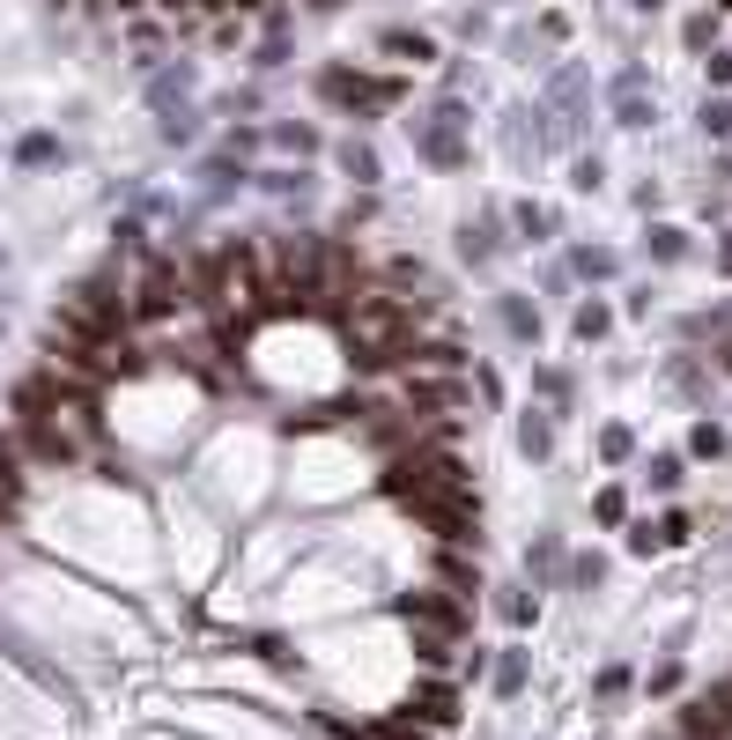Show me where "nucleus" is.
Returning <instances> with one entry per match:
<instances>
[{
  "label": "nucleus",
  "instance_id": "f257e3e1",
  "mask_svg": "<svg viewBox=\"0 0 732 740\" xmlns=\"http://www.w3.org/2000/svg\"><path fill=\"white\" fill-rule=\"evenodd\" d=\"M407 333H414V304H407V296H385V289H363V296H356L348 341H356V356H363L370 370L407 356Z\"/></svg>",
  "mask_w": 732,
  "mask_h": 740
},
{
  "label": "nucleus",
  "instance_id": "f03ea898",
  "mask_svg": "<svg viewBox=\"0 0 732 740\" xmlns=\"http://www.w3.org/2000/svg\"><path fill=\"white\" fill-rule=\"evenodd\" d=\"M185 304V275L170 267V259H149V275H141V296H133V319H170Z\"/></svg>",
  "mask_w": 732,
  "mask_h": 740
},
{
  "label": "nucleus",
  "instance_id": "7ed1b4c3",
  "mask_svg": "<svg viewBox=\"0 0 732 740\" xmlns=\"http://www.w3.org/2000/svg\"><path fill=\"white\" fill-rule=\"evenodd\" d=\"M400 615L414 622V629H437V637H459V629H466V608H459V600H445V592H407Z\"/></svg>",
  "mask_w": 732,
  "mask_h": 740
},
{
  "label": "nucleus",
  "instance_id": "20e7f679",
  "mask_svg": "<svg viewBox=\"0 0 732 740\" xmlns=\"http://www.w3.org/2000/svg\"><path fill=\"white\" fill-rule=\"evenodd\" d=\"M681 733H689V740H732V681H718L703 703H689Z\"/></svg>",
  "mask_w": 732,
  "mask_h": 740
},
{
  "label": "nucleus",
  "instance_id": "39448f33",
  "mask_svg": "<svg viewBox=\"0 0 732 740\" xmlns=\"http://www.w3.org/2000/svg\"><path fill=\"white\" fill-rule=\"evenodd\" d=\"M60 400H67L60 370H30V378L15 385V422H44V414H60Z\"/></svg>",
  "mask_w": 732,
  "mask_h": 740
},
{
  "label": "nucleus",
  "instance_id": "423d86ee",
  "mask_svg": "<svg viewBox=\"0 0 732 740\" xmlns=\"http://www.w3.org/2000/svg\"><path fill=\"white\" fill-rule=\"evenodd\" d=\"M422 156H429V164H459V112H451V104L422 126Z\"/></svg>",
  "mask_w": 732,
  "mask_h": 740
},
{
  "label": "nucleus",
  "instance_id": "0eeeda50",
  "mask_svg": "<svg viewBox=\"0 0 732 740\" xmlns=\"http://www.w3.org/2000/svg\"><path fill=\"white\" fill-rule=\"evenodd\" d=\"M414 718H422V726H451V718H459V697H451L445 681H429V689L414 697Z\"/></svg>",
  "mask_w": 732,
  "mask_h": 740
},
{
  "label": "nucleus",
  "instance_id": "6e6552de",
  "mask_svg": "<svg viewBox=\"0 0 732 740\" xmlns=\"http://www.w3.org/2000/svg\"><path fill=\"white\" fill-rule=\"evenodd\" d=\"M459 378H407V408H451Z\"/></svg>",
  "mask_w": 732,
  "mask_h": 740
},
{
  "label": "nucleus",
  "instance_id": "1a4fd4ad",
  "mask_svg": "<svg viewBox=\"0 0 732 740\" xmlns=\"http://www.w3.org/2000/svg\"><path fill=\"white\" fill-rule=\"evenodd\" d=\"M437 726H422V718H385V726H370V740H429Z\"/></svg>",
  "mask_w": 732,
  "mask_h": 740
},
{
  "label": "nucleus",
  "instance_id": "9d476101",
  "mask_svg": "<svg viewBox=\"0 0 732 740\" xmlns=\"http://www.w3.org/2000/svg\"><path fill=\"white\" fill-rule=\"evenodd\" d=\"M518 445H526L532 459H540L548 445H555V430H548V414H526V422H518Z\"/></svg>",
  "mask_w": 732,
  "mask_h": 740
},
{
  "label": "nucleus",
  "instance_id": "9b49d317",
  "mask_svg": "<svg viewBox=\"0 0 732 740\" xmlns=\"http://www.w3.org/2000/svg\"><path fill=\"white\" fill-rule=\"evenodd\" d=\"M414 652H422V666H451V637L422 629V637H414Z\"/></svg>",
  "mask_w": 732,
  "mask_h": 740
},
{
  "label": "nucleus",
  "instance_id": "f8f14e48",
  "mask_svg": "<svg viewBox=\"0 0 732 740\" xmlns=\"http://www.w3.org/2000/svg\"><path fill=\"white\" fill-rule=\"evenodd\" d=\"M385 52H393V60H429V38H414V30H393V38H385Z\"/></svg>",
  "mask_w": 732,
  "mask_h": 740
},
{
  "label": "nucleus",
  "instance_id": "ddd939ff",
  "mask_svg": "<svg viewBox=\"0 0 732 740\" xmlns=\"http://www.w3.org/2000/svg\"><path fill=\"white\" fill-rule=\"evenodd\" d=\"M496 689H503V697H518V689H526V659H518V652L496 666Z\"/></svg>",
  "mask_w": 732,
  "mask_h": 740
},
{
  "label": "nucleus",
  "instance_id": "4468645a",
  "mask_svg": "<svg viewBox=\"0 0 732 740\" xmlns=\"http://www.w3.org/2000/svg\"><path fill=\"white\" fill-rule=\"evenodd\" d=\"M689 445L710 459V452H725V430H718V422H695V437H689Z\"/></svg>",
  "mask_w": 732,
  "mask_h": 740
},
{
  "label": "nucleus",
  "instance_id": "2eb2a0df",
  "mask_svg": "<svg viewBox=\"0 0 732 740\" xmlns=\"http://www.w3.org/2000/svg\"><path fill=\"white\" fill-rule=\"evenodd\" d=\"M681 540H689V519H681V511H673V519H658V548H681Z\"/></svg>",
  "mask_w": 732,
  "mask_h": 740
},
{
  "label": "nucleus",
  "instance_id": "dca6fc26",
  "mask_svg": "<svg viewBox=\"0 0 732 740\" xmlns=\"http://www.w3.org/2000/svg\"><path fill=\"white\" fill-rule=\"evenodd\" d=\"M651 252L658 259H681V230H651Z\"/></svg>",
  "mask_w": 732,
  "mask_h": 740
},
{
  "label": "nucleus",
  "instance_id": "f3484780",
  "mask_svg": "<svg viewBox=\"0 0 732 740\" xmlns=\"http://www.w3.org/2000/svg\"><path fill=\"white\" fill-rule=\"evenodd\" d=\"M577 333H585V341H592V333H607V311H600V304H585V311H577Z\"/></svg>",
  "mask_w": 732,
  "mask_h": 740
},
{
  "label": "nucleus",
  "instance_id": "a211bd4d",
  "mask_svg": "<svg viewBox=\"0 0 732 740\" xmlns=\"http://www.w3.org/2000/svg\"><path fill=\"white\" fill-rule=\"evenodd\" d=\"M600 452H607V459H629V430H600Z\"/></svg>",
  "mask_w": 732,
  "mask_h": 740
},
{
  "label": "nucleus",
  "instance_id": "6ab92c4d",
  "mask_svg": "<svg viewBox=\"0 0 732 740\" xmlns=\"http://www.w3.org/2000/svg\"><path fill=\"white\" fill-rule=\"evenodd\" d=\"M0 489H23V474H15V445H0Z\"/></svg>",
  "mask_w": 732,
  "mask_h": 740
},
{
  "label": "nucleus",
  "instance_id": "aec40b11",
  "mask_svg": "<svg viewBox=\"0 0 732 740\" xmlns=\"http://www.w3.org/2000/svg\"><path fill=\"white\" fill-rule=\"evenodd\" d=\"M0 519H15V489H0Z\"/></svg>",
  "mask_w": 732,
  "mask_h": 740
},
{
  "label": "nucleus",
  "instance_id": "412c9836",
  "mask_svg": "<svg viewBox=\"0 0 732 740\" xmlns=\"http://www.w3.org/2000/svg\"><path fill=\"white\" fill-rule=\"evenodd\" d=\"M629 8H658V0H629Z\"/></svg>",
  "mask_w": 732,
  "mask_h": 740
},
{
  "label": "nucleus",
  "instance_id": "4be33fe9",
  "mask_svg": "<svg viewBox=\"0 0 732 740\" xmlns=\"http://www.w3.org/2000/svg\"><path fill=\"white\" fill-rule=\"evenodd\" d=\"M230 8H259V0H230Z\"/></svg>",
  "mask_w": 732,
  "mask_h": 740
},
{
  "label": "nucleus",
  "instance_id": "5701e85b",
  "mask_svg": "<svg viewBox=\"0 0 732 740\" xmlns=\"http://www.w3.org/2000/svg\"><path fill=\"white\" fill-rule=\"evenodd\" d=\"M119 8H141V0H119Z\"/></svg>",
  "mask_w": 732,
  "mask_h": 740
},
{
  "label": "nucleus",
  "instance_id": "b1692460",
  "mask_svg": "<svg viewBox=\"0 0 732 740\" xmlns=\"http://www.w3.org/2000/svg\"><path fill=\"white\" fill-rule=\"evenodd\" d=\"M725 8H732V0H725Z\"/></svg>",
  "mask_w": 732,
  "mask_h": 740
}]
</instances>
